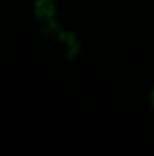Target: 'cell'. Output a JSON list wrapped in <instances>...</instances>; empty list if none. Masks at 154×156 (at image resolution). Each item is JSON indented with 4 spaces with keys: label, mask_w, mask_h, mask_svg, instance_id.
<instances>
[{
    "label": "cell",
    "mask_w": 154,
    "mask_h": 156,
    "mask_svg": "<svg viewBox=\"0 0 154 156\" xmlns=\"http://www.w3.org/2000/svg\"><path fill=\"white\" fill-rule=\"evenodd\" d=\"M149 102H151V107H152V111H154V89L151 91V96H149Z\"/></svg>",
    "instance_id": "cell-1"
}]
</instances>
